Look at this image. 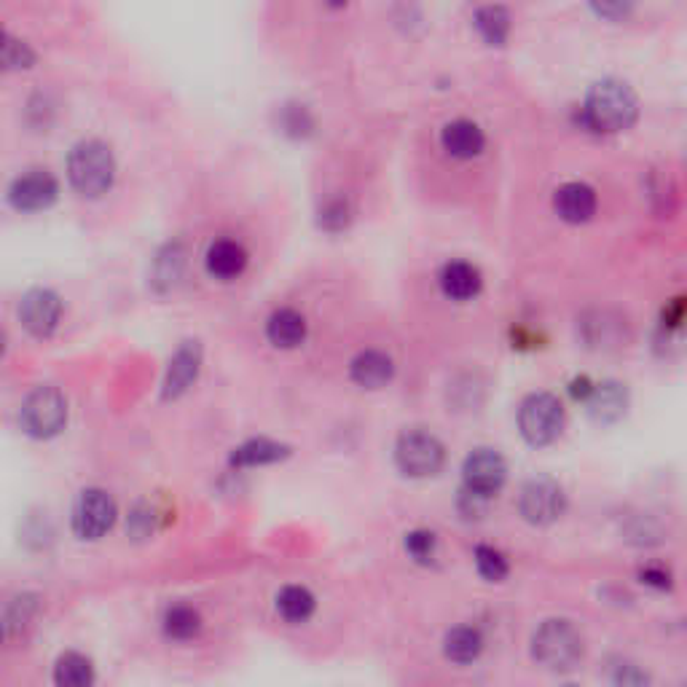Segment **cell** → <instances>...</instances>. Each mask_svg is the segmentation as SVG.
Segmentation results:
<instances>
[{
  "instance_id": "ffe728a7",
  "label": "cell",
  "mask_w": 687,
  "mask_h": 687,
  "mask_svg": "<svg viewBox=\"0 0 687 687\" xmlns=\"http://www.w3.org/2000/svg\"><path fill=\"white\" fill-rule=\"evenodd\" d=\"M443 653L454 664H473L484 653V634L475 626H457L443 639Z\"/></svg>"
},
{
  "instance_id": "d6986e66",
  "label": "cell",
  "mask_w": 687,
  "mask_h": 687,
  "mask_svg": "<svg viewBox=\"0 0 687 687\" xmlns=\"http://www.w3.org/2000/svg\"><path fill=\"white\" fill-rule=\"evenodd\" d=\"M266 336L274 346H282V350H293V346H299L306 336L304 314H299L295 310L274 312L266 323Z\"/></svg>"
},
{
  "instance_id": "2e32d148",
  "label": "cell",
  "mask_w": 687,
  "mask_h": 687,
  "mask_svg": "<svg viewBox=\"0 0 687 687\" xmlns=\"http://www.w3.org/2000/svg\"><path fill=\"white\" fill-rule=\"evenodd\" d=\"M441 143L454 159H473L484 151V132L467 119L448 121L441 132Z\"/></svg>"
},
{
  "instance_id": "cb8c5ba5",
  "label": "cell",
  "mask_w": 687,
  "mask_h": 687,
  "mask_svg": "<svg viewBox=\"0 0 687 687\" xmlns=\"http://www.w3.org/2000/svg\"><path fill=\"white\" fill-rule=\"evenodd\" d=\"M202 632V615L191 605H172L164 613V634L170 639L189 641Z\"/></svg>"
},
{
  "instance_id": "5bb4252c",
  "label": "cell",
  "mask_w": 687,
  "mask_h": 687,
  "mask_svg": "<svg viewBox=\"0 0 687 687\" xmlns=\"http://www.w3.org/2000/svg\"><path fill=\"white\" fill-rule=\"evenodd\" d=\"M202 363V346L199 342H185L170 361V371L164 378V397H178L191 387Z\"/></svg>"
},
{
  "instance_id": "4fadbf2b",
  "label": "cell",
  "mask_w": 687,
  "mask_h": 687,
  "mask_svg": "<svg viewBox=\"0 0 687 687\" xmlns=\"http://www.w3.org/2000/svg\"><path fill=\"white\" fill-rule=\"evenodd\" d=\"M554 208L567 223H586L596 213V191L586 183H564L556 191Z\"/></svg>"
},
{
  "instance_id": "d4e9b609",
  "label": "cell",
  "mask_w": 687,
  "mask_h": 687,
  "mask_svg": "<svg viewBox=\"0 0 687 687\" xmlns=\"http://www.w3.org/2000/svg\"><path fill=\"white\" fill-rule=\"evenodd\" d=\"M475 28H478L486 43L503 47L507 33H511V14L503 6H484V9L475 11Z\"/></svg>"
},
{
  "instance_id": "d590c367",
  "label": "cell",
  "mask_w": 687,
  "mask_h": 687,
  "mask_svg": "<svg viewBox=\"0 0 687 687\" xmlns=\"http://www.w3.org/2000/svg\"><path fill=\"white\" fill-rule=\"evenodd\" d=\"M569 687H573V685H569Z\"/></svg>"
},
{
  "instance_id": "4dcf8cb0",
  "label": "cell",
  "mask_w": 687,
  "mask_h": 687,
  "mask_svg": "<svg viewBox=\"0 0 687 687\" xmlns=\"http://www.w3.org/2000/svg\"><path fill=\"white\" fill-rule=\"evenodd\" d=\"M350 221V204L344 199H331L323 210H320V226H325L327 231H339L346 226Z\"/></svg>"
},
{
  "instance_id": "484cf974",
  "label": "cell",
  "mask_w": 687,
  "mask_h": 687,
  "mask_svg": "<svg viewBox=\"0 0 687 687\" xmlns=\"http://www.w3.org/2000/svg\"><path fill=\"white\" fill-rule=\"evenodd\" d=\"M609 314L605 312V325H599V314L594 312V317H583V336H586V342L590 346H607V344H618L620 342V333H623V323L618 317L609 323Z\"/></svg>"
},
{
  "instance_id": "5b68a950",
  "label": "cell",
  "mask_w": 687,
  "mask_h": 687,
  "mask_svg": "<svg viewBox=\"0 0 687 687\" xmlns=\"http://www.w3.org/2000/svg\"><path fill=\"white\" fill-rule=\"evenodd\" d=\"M395 462L408 478H430V475L441 473L443 462H446V448L427 430H408L397 438Z\"/></svg>"
},
{
  "instance_id": "277c9868",
  "label": "cell",
  "mask_w": 687,
  "mask_h": 687,
  "mask_svg": "<svg viewBox=\"0 0 687 687\" xmlns=\"http://www.w3.org/2000/svg\"><path fill=\"white\" fill-rule=\"evenodd\" d=\"M22 430L33 438H54L68 422V401L57 387H38L24 397L19 411Z\"/></svg>"
},
{
  "instance_id": "52a82bcc",
  "label": "cell",
  "mask_w": 687,
  "mask_h": 687,
  "mask_svg": "<svg viewBox=\"0 0 687 687\" xmlns=\"http://www.w3.org/2000/svg\"><path fill=\"white\" fill-rule=\"evenodd\" d=\"M564 507H567L564 489L550 478H532L529 484H524L522 494H518V513L524 516V522L535 526L558 522Z\"/></svg>"
},
{
  "instance_id": "ba28073f",
  "label": "cell",
  "mask_w": 687,
  "mask_h": 687,
  "mask_svg": "<svg viewBox=\"0 0 687 687\" xmlns=\"http://www.w3.org/2000/svg\"><path fill=\"white\" fill-rule=\"evenodd\" d=\"M115 522V503L108 492L83 489L73 507V532L81 540H100Z\"/></svg>"
},
{
  "instance_id": "3957f363",
  "label": "cell",
  "mask_w": 687,
  "mask_h": 687,
  "mask_svg": "<svg viewBox=\"0 0 687 687\" xmlns=\"http://www.w3.org/2000/svg\"><path fill=\"white\" fill-rule=\"evenodd\" d=\"M532 658L550 671L575 669L577 660L583 658L580 632L564 618L540 623V628L532 637Z\"/></svg>"
},
{
  "instance_id": "e0dca14e",
  "label": "cell",
  "mask_w": 687,
  "mask_h": 687,
  "mask_svg": "<svg viewBox=\"0 0 687 687\" xmlns=\"http://www.w3.org/2000/svg\"><path fill=\"white\" fill-rule=\"evenodd\" d=\"M204 263H208V272L213 274V277L231 280L245 272L247 253L236 240H215L213 245H210L208 255H204Z\"/></svg>"
},
{
  "instance_id": "7402d4cb",
  "label": "cell",
  "mask_w": 687,
  "mask_h": 687,
  "mask_svg": "<svg viewBox=\"0 0 687 687\" xmlns=\"http://www.w3.org/2000/svg\"><path fill=\"white\" fill-rule=\"evenodd\" d=\"M282 457H287V446L266 441V438H253L234 448V454H231V465H236V467L272 465V462H277Z\"/></svg>"
},
{
  "instance_id": "d6a6232c",
  "label": "cell",
  "mask_w": 687,
  "mask_h": 687,
  "mask_svg": "<svg viewBox=\"0 0 687 687\" xmlns=\"http://www.w3.org/2000/svg\"><path fill=\"white\" fill-rule=\"evenodd\" d=\"M613 687H650V677L637 664H620L613 671Z\"/></svg>"
},
{
  "instance_id": "7a4b0ae2",
  "label": "cell",
  "mask_w": 687,
  "mask_h": 687,
  "mask_svg": "<svg viewBox=\"0 0 687 687\" xmlns=\"http://www.w3.org/2000/svg\"><path fill=\"white\" fill-rule=\"evenodd\" d=\"M115 162L111 148L100 140H81L68 156V178L83 196H100L113 185Z\"/></svg>"
},
{
  "instance_id": "30bf717a",
  "label": "cell",
  "mask_w": 687,
  "mask_h": 687,
  "mask_svg": "<svg viewBox=\"0 0 687 687\" xmlns=\"http://www.w3.org/2000/svg\"><path fill=\"white\" fill-rule=\"evenodd\" d=\"M57 194H60V185L47 170H30L14 178L9 189V202L24 213H36V210H47Z\"/></svg>"
},
{
  "instance_id": "8fae6325",
  "label": "cell",
  "mask_w": 687,
  "mask_h": 687,
  "mask_svg": "<svg viewBox=\"0 0 687 687\" xmlns=\"http://www.w3.org/2000/svg\"><path fill=\"white\" fill-rule=\"evenodd\" d=\"M62 301L54 291L47 287H36V291L24 293L22 304H19V320L33 336H49L60 323Z\"/></svg>"
},
{
  "instance_id": "8992f818",
  "label": "cell",
  "mask_w": 687,
  "mask_h": 687,
  "mask_svg": "<svg viewBox=\"0 0 687 687\" xmlns=\"http://www.w3.org/2000/svg\"><path fill=\"white\" fill-rule=\"evenodd\" d=\"M564 406L556 395L535 393L518 408V430L529 446H548L562 435Z\"/></svg>"
},
{
  "instance_id": "f1b7e54d",
  "label": "cell",
  "mask_w": 687,
  "mask_h": 687,
  "mask_svg": "<svg viewBox=\"0 0 687 687\" xmlns=\"http://www.w3.org/2000/svg\"><path fill=\"white\" fill-rule=\"evenodd\" d=\"M36 62V54L30 51V47L24 41H17V38L3 36V65L9 70H22L30 68Z\"/></svg>"
},
{
  "instance_id": "e575fe53",
  "label": "cell",
  "mask_w": 687,
  "mask_h": 687,
  "mask_svg": "<svg viewBox=\"0 0 687 687\" xmlns=\"http://www.w3.org/2000/svg\"><path fill=\"white\" fill-rule=\"evenodd\" d=\"M594 11L596 14H602V17H613V19H620V17H626L628 11V6H620V3H602V6H594Z\"/></svg>"
},
{
  "instance_id": "ac0fdd59",
  "label": "cell",
  "mask_w": 687,
  "mask_h": 687,
  "mask_svg": "<svg viewBox=\"0 0 687 687\" xmlns=\"http://www.w3.org/2000/svg\"><path fill=\"white\" fill-rule=\"evenodd\" d=\"M441 291L454 301H471L481 291V272L467 261H452L441 269Z\"/></svg>"
},
{
  "instance_id": "7c38bea8",
  "label": "cell",
  "mask_w": 687,
  "mask_h": 687,
  "mask_svg": "<svg viewBox=\"0 0 687 687\" xmlns=\"http://www.w3.org/2000/svg\"><path fill=\"white\" fill-rule=\"evenodd\" d=\"M590 420L599 425H613L628 408V393L620 382H602L594 384V393L586 401Z\"/></svg>"
},
{
  "instance_id": "44dd1931",
  "label": "cell",
  "mask_w": 687,
  "mask_h": 687,
  "mask_svg": "<svg viewBox=\"0 0 687 687\" xmlns=\"http://www.w3.org/2000/svg\"><path fill=\"white\" fill-rule=\"evenodd\" d=\"M54 687H94V666L87 655L65 653L54 666Z\"/></svg>"
},
{
  "instance_id": "4316f807",
  "label": "cell",
  "mask_w": 687,
  "mask_h": 687,
  "mask_svg": "<svg viewBox=\"0 0 687 687\" xmlns=\"http://www.w3.org/2000/svg\"><path fill=\"white\" fill-rule=\"evenodd\" d=\"M475 567H478V575L489 583L505 580L511 567H507V558L499 554L497 548H489V545H478L475 548Z\"/></svg>"
},
{
  "instance_id": "6da1fadb",
  "label": "cell",
  "mask_w": 687,
  "mask_h": 687,
  "mask_svg": "<svg viewBox=\"0 0 687 687\" xmlns=\"http://www.w3.org/2000/svg\"><path fill=\"white\" fill-rule=\"evenodd\" d=\"M639 102L634 89L626 81L605 79L588 89L586 105H583V124L594 132L615 134L628 130L637 121Z\"/></svg>"
},
{
  "instance_id": "1f68e13d",
  "label": "cell",
  "mask_w": 687,
  "mask_h": 687,
  "mask_svg": "<svg viewBox=\"0 0 687 687\" xmlns=\"http://www.w3.org/2000/svg\"><path fill=\"white\" fill-rule=\"evenodd\" d=\"M280 124H282V130L291 134H306L312 130V119L304 105H287L285 111H282Z\"/></svg>"
},
{
  "instance_id": "9c48e42d",
  "label": "cell",
  "mask_w": 687,
  "mask_h": 687,
  "mask_svg": "<svg viewBox=\"0 0 687 687\" xmlns=\"http://www.w3.org/2000/svg\"><path fill=\"white\" fill-rule=\"evenodd\" d=\"M462 478H465V489L478 494V497L492 499L494 494L505 486L507 465L503 454L494 448H475L471 457L462 465Z\"/></svg>"
},
{
  "instance_id": "f546056e",
  "label": "cell",
  "mask_w": 687,
  "mask_h": 687,
  "mask_svg": "<svg viewBox=\"0 0 687 687\" xmlns=\"http://www.w3.org/2000/svg\"><path fill=\"white\" fill-rule=\"evenodd\" d=\"M33 609H36V596H17V599H11L9 609H6V634L11 637L17 628H22L30 615H33Z\"/></svg>"
},
{
  "instance_id": "603a6c76",
  "label": "cell",
  "mask_w": 687,
  "mask_h": 687,
  "mask_svg": "<svg viewBox=\"0 0 687 687\" xmlns=\"http://www.w3.org/2000/svg\"><path fill=\"white\" fill-rule=\"evenodd\" d=\"M277 613L287 623H304L314 613V596L304 586H285L277 594Z\"/></svg>"
},
{
  "instance_id": "836d02e7",
  "label": "cell",
  "mask_w": 687,
  "mask_h": 687,
  "mask_svg": "<svg viewBox=\"0 0 687 687\" xmlns=\"http://www.w3.org/2000/svg\"><path fill=\"white\" fill-rule=\"evenodd\" d=\"M641 583L664 590V588L671 586V575L660 567H647V569H641Z\"/></svg>"
},
{
  "instance_id": "83f0119b",
  "label": "cell",
  "mask_w": 687,
  "mask_h": 687,
  "mask_svg": "<svg viewBox=\"0 0 687 687\" xmlns=\"http://www.w3.org/2000/svg\"><path fill=\"white\" fill-rule=\"evenodd\" d=\"M435 548H438V540H435L433 532L427 529H414L406 535V554L420 564H430L435 558Z\"/></svg>"
},
{
  "instance_id": "9a60e30c",
  "label": "cell",
  "mask_w": 687,
  "mask_h": 687,
  "mask_svg": "<svg viewBox=\"0 0 687 687\" xmlns=\"http://www.w3.org/2000/svg\"><path fill=\"white\" fill-rule=\"evenodd\" d=\"M350 374H352V382L361 384V387L378 390V387H384L390 378H393L395 363H393V357L384 355V352L365 350L355 357V361H352Z\"/></svg>"
}]
</instances>
